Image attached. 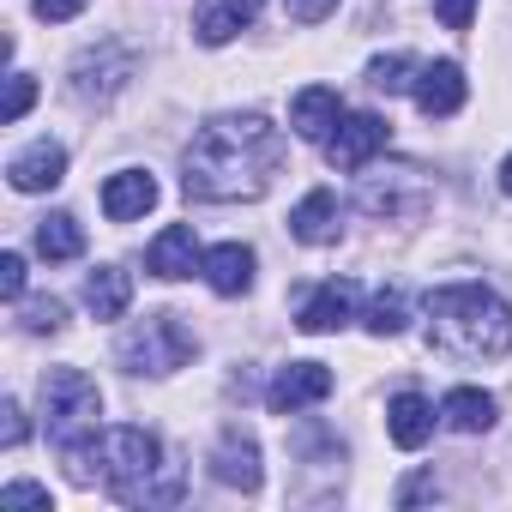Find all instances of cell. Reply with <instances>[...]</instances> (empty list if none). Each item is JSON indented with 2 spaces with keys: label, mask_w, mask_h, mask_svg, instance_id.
<instances>
[{
  "label": "cell",
  "mask_w": 512,
  "mask_h": 512,
  "mask_svg": "<svg viewBox=\"0 0 512 512\" xmlns=\"http://www.w3.org/2000/svg\"><path fill=\"white\" fill-rule=\"evenodd\" d=\"M278 169H284V133L266 115H217L193 133L181 157V187L187 199L235 205V199H260Z\"/></svg>",
  "instance_id": "1"
},
{
  "label": "cell",
  "mask_w": 512,
  "mask_h": 512,
  "mask_svg": "<svg viewBox=\"0 0 512 512\" xmlns=\"http://www.w3.org/2000/svg\"><path fill=\"white\" fill-rule=\"evenodd\" d=\"M428 344L464 362L512 350V308L482 284H440L428 296Z\"/></svg>",
  "instance_id": "2"
},
{
  "label": "cell",
  "mask_w": 512,
  "mask_h": 512,
  "mask_svg": "<svg viewBox=\"0 0 512 512\" xmlns=\"http://www.w3.org/2000/svg\"><path fill=\"white\" fill-rule=\"evenodd\" d=\"M97 416H103V392L85 368H49L43 374V428L49 440L73 458V482H91V458H97Z\"/></svg>",
  "instance_id": "3"
},
{
  "label": "cell",
  "mask_w": 512,
  "mask_h": 512,
  "mask_svg": "<svg viewBox=\"0 0 512 512\" xmlns=\"http://www.w3.org/2000/svg\"><path fill=\"white\" fill-rule=\"evenodd\" d=\"M103 482L121 506H175L181 500V470L163 458L157 434H145V428L103 434Z\"/></svg>",
  "instance_id": "4"
},
{
  "label": "cell",
  "mask_w": 512,
  "mask_h": 512,
  "mask_svg": "<svg viewBox=\"0 0 512 512\" xmlns=\"http://www.w3.org/2000/svg\"><path fill=\"white\" fill-rule=\"evenodd\" d=\"M115 356H121L127 374H175V368L193 362V332L175 314H145L133 332H121Z\"/></svg>",
  "instance_id": "5"
},
{
  "label": "cell",
  "mask_w": 512,
  "mask_h": 512,
  "mask_svg": "<svg viewBox=\"0 0 512 512\" xmlns=\"http://www.w3.org/2000/svg\"><path fill=\"white\" fill-rule=\"evenodd\" d=\"M356 205H362L368 217H422V211L434 205V187H428V175H422L416 163H398V169L368 175L362 193H356Z\"/></svg>",
  "instance_id": "6"
},
{
  "label": "cell",
  "mask_w": 512,
  "mask_h": 512,
  "mask_svg": "<svg viewBox=\"0 0 512 512\" xmlns=\"http://www.w3.org/2000/svg\"><path fill=\"white\" fill-rule=\"evenodd\" d=\"M386 145H392V121H380L374 109H356V115H338V127L326 139V163L332 169H362Z\"/></svg>",
  "instance_id": "7"
},
{
  "label": "cell",
  "mask_w": 512,
  "mask_h": 512,
  "mask_svg": "<svg viewBox=\"0 0 512 512\" xmlns=\"http://www.w3.org/2000/svg\"><path fill=\"white\" fill-rule=\"evenodd\" d=\"M133 67H139V61H133L127 49L103 43V49H91V55H79V61H73V97H79L85 109H91V103L103 109V103L133 79Z\"/></svg>",
  "instance_id": "8"
},
{
  "label": "cell",
  "mask_w": 512,
  "mask_h": 512,
  "mask_svg": "<svg viewBox=\"0 0 512 512\" xmlns=\"http://www.w3.org/2000/svg\"><path fill=\"white\" fill-rule=\"evenodd\" d=\"M326 398H332V368H326V362H290V368H278L272 386H266V404H272L278 416H296V410L326 404Z\"/></svg>",
  "instance_id": "9"
},
{
  "label": "cell",
  "mask_w": 512,
  "mask_h": 512,
  "mask_svg": "<svg viewBox=\"0 0 512 512\" xmlns=\"http://www.w3.org/2000/svg\"><path fill=\"white\" fill-rule=\"evenodd\" d=\"M211 476L229 482V488H241V494H260L266 470H260V446H253V434L223 428V440H217V452H211Z\"/></svg>",
  "instance_id": "10"
},
{
  "label": "cell",
  "mask_w": 512,
  "mask_h": 512,
  "mask_svg": "<svg viewBox=\"0 0 512 512\" xmlns=\"http://www.w3.org/2000/svg\"><path fill=\"white\" fill-rule=\"evenodd\" d=\"M416 109H422L428 121L458 115V109H464V67H458V61H428V67L416 73Z\"/></svg>",
  "instance_id": "11"
},
{
  "label": "cell",
  "mask_w": 512,
  "mask_h": 512,
  "mask_svg": "<svg viewBox=\"0 0 512 512\" xmlns=\"http://www.w3.org/2000/svg\"><path fill=\"white\" fill-rule=\"evenodd\" d=\"M350 320H356V284H350V278L320 284V290L302 302V314H296V326L314 332V338H320V332H344Z\"/></svg>",
  "instance_id": "12"
},
{
  "label": "cell",
  "mask_w": 512,
  "mask_h": 512,
  "mask_svg": "<svg viewBox=\"0 0 512 512\" xmlns=\"http://www.w3.org/2000/svg\"><path fill=\"white\" fill-rule=\"evenodd\" d=\"M7 175H13L19 193H49V187L67 181V151H61L55 139H37V145H25V151L7 163Z\"/></svg>",
  "instance_id": "13"
},
{
  "label": "cell",
  "mask_w": 512,
  "mask_h": 512,
  "mask_svg": "<svg viewBox=\"0 0 512 512\" xmlns=\"http://www.w3.org/2000/svg\"><path fill=\"white\" fill-rule=\"evenodd\" d=\"M260 19V0H199V13H193V37L205 49H223L241 25Z\"/></svg>",
  "instance_id": "14"
},
{
  "label": "cell",
  "mask_w": 512,
  "mask_h": 512,
  "mask_svg": "<svg viewBox=\"0 0 512 512\" xmlns=\"http://www.w3.org/2000/svg\"><path fill=\"white\" fill-rule=\"evenodd\" d=\"M151 205H157V181H151L145 169H121V175L103 181V217H109V223H133V217H145Z\"/></svg>",
  "instance_id": "15"
},
{
  "label": "cell",
  "mask_w": 512,
  "mask_h": 512,
  "mask_svg": "<svg viewBox=\"0 0 512 512\" xmlns=\"http://www.w3.org/2000/svg\"><path fill=\"white\" fill-rule=\"evenodd\" d=\"M434 404L422 398V392H398L392 404H386V434H392V446H404V452H416V446H428L434 440Z\"/></svg>",
  "instance_id": "16"
},
{
  "label": "cell",
  "mask_w": 512,
  "mask_h": 512,
  "mask_svg": "<svg viewBox=\"0 0 512 512\" xmlns=\"http://www.w3.org/2000/svg\"><path fill=\"white\" fill-rule=\"evenodd\" d=\"M199 260H205V253H199V241H193L187 223H169V229L145 247V266H151L157 278H169V284H175V278H193Z\"/></svg>",
  "instance_id": "17"
},
{
  "label": "cell",
  "mask_w": 512,
  "mask_h": 512,
  "mask_svg": "<svg viewBox=\"0 0 512 512\" xmlns=\"http://www.w3.org/2000/svg\"><path fill=\"white\" fill-rule=\"evenodd\" d=\"M199 272H205V284H211L217 296H247V290H253V247L223 241V247H211L205 260H199Z\"/></svg>",
  "instance_id": "18"
},
{
  "label": "cell",
  "mask_w": 512,
  "mask_h": 512,
  "mask_svg": "<svg viewBox=\"0 0 512 512\" xmlns=\"http://www.w3.org/2000/svg\"><path fill=\"white\" fill-rule=\"evenodd\" d=\"M338 115H344V103H338L332 85H308V91H296V103H290V127H296L302 139H314V145L332 139Z\"/></svg>",
  "instance_id": "19"
},
{
  "label": "cell",
  "mask_w": 512,
  "mask_h": 512,
  "mask_svg": "<svg viewBox=\"0 0 512 512\" xmlns=\"http://www.w3.org/2000/svg\"><path fill=\"white\" fill-rule=\"evenodd\" d=\"M338 193L332 187H314L296 211H290V235L296 241H308V247H326V241H338Z\"/></svg>",
  "instance_id": "20"
},
{
  "label": "cell",
  "mask_w": 512,
  "mask_h": 512,
  "mask_svg": "<svg viewBox=\"0 0 512 512\" xmlns=\"http://www.w3.org/2000/svg\"><path fill=\"white\" fill-rule=\"evenodd\" d=\"M85 308H91L97 320H121V314L133 308V278H127L121 266H97V272L85 278Z\"/></svg>",
  "instance_id": "21"
},
{
  "label": "cell",
  "mask_w": 512,
  "mask_h": 512,
  "mask_svg": "<svg viewBox=\"0 0 512 512\" xmlns=\"http://www.w3.org/2000/svg\"><path fill=\"white\" fill-rule=\"evenodd\" d=\"M440 422L458 428V434H488V428H494V398L476 392V386H452V392L440 398Z\"/></svg>",
  "instance_id": "22"
},
{
  "label": "cell",
  "mask_w": 512,
  "mask_h": 512,
  "mask_svg": "<svg viewBox=\"0 0 512 512\" xmlns=\"http://www.w3.org/2000/svg\"><path fill=\"white\" fill-rule=\"evenodd\" d=\"M37 253H43V260H79V253H85V229H79V217H73V211H49V217H37Z\"/></svg>",
  "instance_id": "23"
},
{
  "label": "cell",
  "mask_w": 512,
  "mask_h": 512,
  "mask_svg": "<svg viewBox=\"0 0 512 512\" xmlns=\"http://www.w3.org/2000/svg\"><path fill=\"white\" fill-rule=\"evenodd\" d=\"M404 326H410V302H404L398 284H386V290L368 302V332H374V338H398Z\"/></svg>",
  "instance_id": "24"
},
{
  "label": "cell",
  "mask_w": 512,
  "mask_h": 512,
  "mask_svg": "<svg viewBox=\"0 0 512 512\" xmlns=\"http://www.w3.org/2000/svg\"><path fill=\"white\" fill-rule=\"evenodd\" d=\"M416 61L410 55H380V61H368V85L374 91H386V97H398V91H416Z\"/></svg>",
  "instance_id": "25"
},
{
  "label": "cell",
  "mask_w": 512,
  "mask_h": 512,
  "mask_svg": "<svg viewBox=\"0 0 512 512\" xmlns=\"http://www.w3.org/2000/svg\"><path fill=\"white\" fill-rule=\"evenodd\" d=\"M19 326H25V332H61V326H67V308H61L55 296H37V302L19 308Z\"/></svg>",
  "instance_id": "26"
},
{
  "label": "cell",
  "mask_w": 512,
  "mask_h": 512,
  "mask_svg": "<svg viewBox=\"0 0 512 512\" xmlns=\"http://www.w3.org/2000/svg\"><path fill=\"white\" fill-rule=\"evenodd\" d=\"M37 103V85H31V73H13V85H7V109H0V121H25V109Z\"/></svg>",
  "instance_id": "27"
},
{
  "label": "cell",
  "mask_w": 512,
  "mask_h": 512,
  "mask_svg": "<svg viewBox=\"0 0 512 512\" xmlns=\"http://www.w3.org/2000/svg\"><path fill=\"white\" fill-rule=\"evenodd\" d=\"M0 296H7V302L25 296V260H19V253H0Z\"/></svg>",
  "instance_id": "28"
},
{
  "label": "cell",
  "mask_w": 512,
  "mask_h": 512,
  "mask_svg": "<svg viewBox=\"0 0 512 512\" xmlns=\"http://www.w3.org/2000/svg\"><path fill=\"white\" fill-rule=\"evenodd\" d=\"M284 13H290L296 25H320V19L338 13V0H284Z\"/></svg>",
  "instance_id": "29"
},
{
  "label": "cell",
  "mask_w": 512,
  "mask_h": 512,
  "mask_svg": "<svg viewBox=\"0 0 512 512\" xmlns=\"http://www.w3.org/2000/svg\"><path fill=\"white\" fill-rule=\"evenodd\" d=\"M434 13H440V25H446V31H470L476 0H434Z\"/></svg>",
  "instance_id": "30"
},
{
  "label": "cell",
  "mask_w": 512,
  "mask_h": 512,
  "mask_svg": "<svg viewBox=\"0 0 512 512\" xmlns=\"http://www.w3.org/2000/svg\"><path fill=\"white\" fill-rule=\"evenodd\" d=\"M0 500H7V506H49V488H37V482H7V488H0Z\"/></svg>",
  "instance_id": "31"
},
{
  "label": "cell",
  "mask_w": 512,
  "mask_h": 512,
  "mask_svg": "<svg viewBox=\"0 0 512 512\" xmlns=\"http://www.w3.org/2000/svg\"><path fill=\"white\" fill-rule=\"evenodd\" d=\"M0 416H7V422H0V440H7V446H25V410L7 398V404H0Z\"/></svg>",
  "instance_id": "32"
},
{
  "label": "cell",
  "mask_w": 512,
  "mask_h": 512,
  "mask_svg": "<svg viewBox=\"0 0 512 512\" xmlns=\"http://www.w3.org/2000/svg\"><path fill=\"white\" fill-rule=\"evenodd\" d=\"M37 13H43V19H55V25H67V19H79V13H85V0H37Z\"/></svg>",
  "instance_id": "33"
},
{
  "label": "cell",
  "mask_w": 512,
  "mask_h": 512,
  "mask_svg": "<svg viewBox=\"0 0 512 512\" xmlns=\"http://www.w3.org/2000/svg\"><path fill=\"white\" fill-rule=\"evenodd\" d=\"M428 494H434V476H416V482H404V494H398V500L410 506V500H428Z\"/></svg>",
  "instance_id": "34"
},
{
  "label": "cell",
  "mask_w": 512,
  "mask_h": 512,
  "mask_svg": "<svg viewBox=\"0 0 512 512\" xmlns=\"http://www.w3.org/2000/svg\"><path fill=\"white\" fill-rule=\"evenodd\" d=\"M500 193H506V199H512V157H506V163H500Z\"/></svg>",
  "instance_id": "35"
}]
</instances>
